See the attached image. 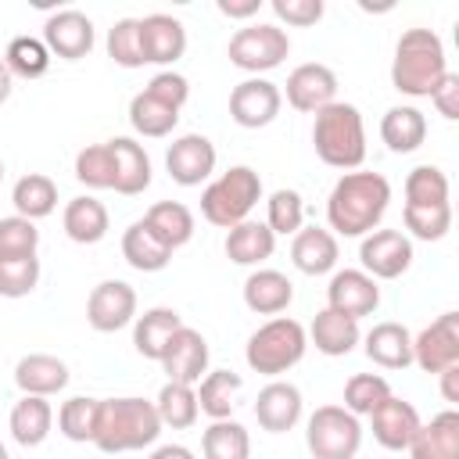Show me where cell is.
Wrapping results in <instances>:
<instances>
[{"instance_id": "cell-22", "label": "cell", "mask_w": 459, "mask_h": 459, "mask_svg": "<svg viewBox=\"0 0 459 459\" xmlns=\"http://www.w3.org/2000/svg\"><path fill=\"white\" fill-rule=\"evenodd\" d=\"M108 151L115 158V194L122 197L143 194L151 186V158L143 143H136L133 136H115L108 140Z\"/></svg>"}, {"instance_id": "cell-48", "label": "cell", "mask_w": 459, "mask_h": 459, "mask_svg": "<svg viewBox=\"0 0 459 459\" xmlns=\"http://www.w3.org/2000/svg\"><path fill=\"white\" fill-rule=\"evenodd\" d=\"M39 247V230L36 222L22 219V215H7L0 219V258H29Z\"/></svg>"}, {"instance_id": "cell-16", "label": "cell", "mask_w": 459, "mask_h": 459, "mask_svg": "<svg viewBox=\"0 0 459 459\" xmlns=\"http://www.w3.org/2000/svg\"><path fill=\"white\" fill-rule=\"evenodd\" d=\"M337 100V75L333 68L319 65V61H305L287 75V104L294 111L316 115L319 108Z\"/></svg>"}, {"instance_id": "cell-8", "label": "cell", "mask_w": 459, "mask_h": 459, "mask_svg": "<svg viewBox=\"0 0 459 459\" xmlns=\"http://www.w3.org/2000/svg\"><path fill=\"white\" fill-rule=\"evenodd\" d=\"M226 54H230V65H237L240 72L262 75V72H273L283 65V57L290 54V36L273 22L244 25L233 32Z\"/></svg>"}, {"instance_id": "cell-58", "label": "cell", "mask_w": 459, "mask_h": 459, "mask_svg": "<svg viewBox=\"0 0 459 459\" xmlns=\"http://www.w3.org/2000/svg\"><path fill=\"white\" fill-rule=\"evenodd\" d=\"M0 179H4V161H0Z\"/></svg>"}, {"instance_id": "cell-33", "label": "cell", "mask_w": 459, "mask_h": 459, "mask_svg": "<svg viewBox=\"0 0 459 459\" xmlns=\"http://www.w3.org/2000/svg\"><path fill=\"white\" fill-rule=\"evenodd\" d=\"M61 226H65V233H68V240H75V244H97V240L108 237L111 219H108V208H104L97 197L79 194V197H72V201L65 204Z\"/></svg>"}, {"instance_id": "cell-26", "label": "cell", "mask_w": 459, "mask_h": 459, "mask_svg": "<svg viewBox=\"0 0 459 459\" xmlns=\"http://www.w3.org/2000/svg\"><path fill=\"white\" fill-rule=\"evenodd\" d=\"M179 326H183V319H179L176 308H169V305H154V308H147L143 316L133 319V344H136V351H140L143 359L158 362V359L165 355V348H169V341H172V333H176Z\"/></svg>"}, {"instance_id": "cell-53", "label": "cell", "mask_w": 459, "mask_h": 459, "mask_svg": "<svg viewBox=\"0 0 459 459\" xmlns=\"http://www.w3.org/2000/svg\"><path fill=\"white\" fill-rule=\"evenodd\" d=\"M215 7H219V14H226V18H251V14H258L262 0H219Z\"/></svg>"}, {"instance_id": "cell-25", "label": "cell", "mask_w": 459, "mask_h": 459, "mask_svg": "<svg viewBox=\"0 0 459 459\" xmlns=\"http://www.w3.org/2000/svg\"><path fill=\"white\" fill-rule=\"evenodd\" d=\"M294 301V283L280 269H255L244 280V305L258 316H280Z\"/></svg>"}, {"instance_id": "cell-32", "label": "cell", "mask_w": 459, "mask_h": 459, "mask_svg": "<svg viewBox=\"0 0 459 459\" xmlns=\"http://www.w3.org/2000/svg\"><path fill=\"white\" fill-rule=\"evenodd\" d=\"M380 140L387 143V151L394 154H409L427 140V118L420 108L412 104H394L384 111L380 118Z\"/></svg>"}, {"instance_id": "cell-23", "label": "cell", "mask_w": 459, "mask_h": 459, "mask_svg": "<svg viewBox=\"0 0 459 459\" xmlns=\"http://www.w3.org/2000/svg\"><path fill=\"white\" fill-rule=\"evenodd\" d=\"M14 384H18L22 394L50 398V394L68 387V366L57 355H47V351L22 355L18 366H14Z\"/></svg>"}, {"instance_id": "cell-4", "label": "cell", "mask_w": 459, "mask_h": 459, "mask_svg": "<svg viewBox=\"0 0 459 459\" xmlns=\"http://www.w3.org/2000/svg\"><path fill=\"white\" fill-rule=\"evenodd\" d=\"M312 147L319 161L330 169H344V172L359 169L366 158V126H362L359 108L344 100L319 108L312 122Z\"/></svg>"}, {"instance_id": "cell-6", "label": "cell", "mask_w": 459, "mask_h": 459, "mask_svg": "<svg viewBox=\"0 0 459 459\" xmlns=\"http://www.w3.org/2000/svg\"><path fill=\"white\" fill-rule=\"evenodd\" d=\"M258 201H262L258 172L251 165H233L201 190V215L219 230H233L251 215Z\"/></svg>"}, {"instance_id": "cell-51", "label": "cell", "mask_w": 459, "mask_h": 459, "mask_svg": "<svg viewBox=\"0 0 459 459\" xmlns=\"http://www.w3.org/2000/svg\"><path fill=\"white\" fill-rule=\"evenodd\" d=\"M269 7H273V14H276L280 22H287V25H294V29L316 25V22L323 18V11H326L323 0H273Z\"/></svg>"}, {"instance_id": "cell-50", "label": "cell", "mask_w": 459, "mask_h": 459, "mask_svg": "<svg viewBox=\"0 0 459 459\" xmlns=\"http://www.w3.org/2000/svg\"><path fill=\"white\" fill-rule=\"evenodd\" d=\"M143 93H151L154 100H161V104H169V108H183L186 104V97H190V82L179 75V72H172V68H165V72H158L147 86H143Z\"/></svg>"}, {"instance_id": "cell-37", "label": "cell", "mask_w": 459, "mask_h": 459, "mask_svg": "<svg viewBox=\"0 0 459 459\" xmlns=\"http://www.w3.org/2000/svg\"><path fill=\"white\" fill-rule=\"evenodd\" d=\"M201 455L204 459H251L247 427L237 420H212V427L201 434Z\"/></svg>"}, {"instance_id": "cell-17", "label": "cell", "mask_w": 459, "mask_h": 459, "mask_svg": "<svg viewBox=\"0 0 459 459\" xmlns=\"http://www.w3.org/2000/svg\"><path fill=\"white\" fill-rule=\"evenodd\" d=\"M158 362H161V369H165L169 380L194 387L208 373V341L194 326H179Z\"/></svg>"}, {"instance_id": "cell-49", "label": "cell", "mask_w": 459, "mask_h": 459, "mask_svg": "<svg viewBox=\"0 0 459 459\" xmlns=\"http://www.w3.org/2000/svg\"><path fill=\"white\" fill-rule=\"evenodd\" d=\"M39 283V258H0V298H25Z\"/></svg>"}, {"instance_id": "cell-7", "label": "cell", "mask_w": 459, "mask_h": 459, "mask_svg": "<svg viewBox=\"0 0 459 459\" xmlns=\"http://www.w3.org/2000/svg\"><path fill=\"white\" fill-rule=\"evenodd\" d=\"M312 459H355L362 448V423L344 405H319L305 423Z\"/></svg>"}, {"instance_id": "cell-41", "label": "cell", "mask_w": 459, "mask_h": 459, "mask_svg": "<svg viewBox=\"0 0 459 459\" xmlns=\"http://www.w3.org/2000/svg\"><path fill=\"white\" fill-rule=\"evenodd\" d=\"M265 226L273 230V237H294L305 226V201L298 190L280 186L269 194L265 201Z\"/></svg>"}, {"instance_id": "cell-42", "label": "cell", "mask_w": 459, "mask_h": 459, "mask_svg": "<svg viewBox=\"0 0 459 459\" xmlns=\"http://www.w3.org/2000/svg\"><path fill=\"white\" fill-rule=\"evenodd\" d=\"M4 61H7L11 75H18V79H39L50 68V50L36 36H14L7 43V50H4Z\"/></svg>"}, {"instance_id": "cell-9", "label": "cell", "mask_w": 459, "mask_h": 459, "mask_svg": "<svg viewBox=\"0 0 459 459\" xmlns=\"http://www.w3.org/2000/svg\"><path fill=\"white\" fill-rule=\"evenodd\" d=\"M359 262L373 280H398L412 265V240L402 230H373L359 244Z\"/></svg>"}, {"instance_id": "cell-18", "label": "cell", "mask_w": 459, "mask_h": 459, "mask_svg": "<svg viewBox=\"0 0 459 459\" xmlns=\"http://www.w3.org/2000/svg\"><path fill=\"white\" fill-rule=\"evenodd\" d=\"M140 50H143V65H172L186 54V29L179 18L172 14H147L140 18Z\"/></svg>"}, {"instance_id": "cell-15", "label": "cell", "mask_w": 459, "mask_h": 459, "mask_svg": "<svg viewBox=\"0 0 459 459\" xmlns=\"http://www.w3.org/2000/svg\"><path fill=\"white\" fill-rule=\"evenodd\" d=\"M377 305H380V287L362 269H337L330 276L326 308H333V312H341L348 319H362V316H373Z\"/></svg>"}, {"instance_id": "cell-10", "label": "cell", "mask_w": 459, "mask_h": 459, "mask_svg": "<svg viewBox=\"0 0 459 459\" xmlns=\"http://www.w3.org/2000/svg\"><path fill=\"white\" fill-rule=\"evenodd\" d=\"M283 108V93L276 82L262 79V75H251L244 82L233 86L230 93V118L240 126V129H262L269 126Z\"/></svg>"}, {"instance_id": "cell-13", "label": "cell", "mask_w": 459, "mask_h": 459, "mask_svg": "<svg viewBox=\"0 0 459 459\" xmlns=\"http://www.w3.org/2000/svg\"><path fill=\"white\" fill-rule=\"evenodd\" d=\"M169 179L179 186H201L215 172V143L201 133H183L165 151Z\"/></svg>"}, {"instance_id": "cell-19", "label": "cell", "mask_w": 459, "mask_h": 459, "mask_svg": "<svg viewBox=\"0 0 459 459\" xmlns=\"http://www.w3.org/2000/svg\"><path fill=\"white\" fill-rule=\"evenodd\" d=\"M420 412L412 402L398 398V394H387L373 412H369V427H373V437L387 448V452H402L409 448L412 434L420 430Z\"/></svg>"}, {"instance_id": "cell-45", "label": "cell", "mask_w": 459, "mask_h": 459, "mask_svg": "<svg viewBox=\"0 0 459 459\" xmlns=\"http://www.w3.org/2000/svg\"><path fill=\"white\" fill-rule=\"evenodd\" d=\"M387 394H391V384L380 373H355L344 384V409L351 416H369Z\"/></svg>"}, {"instance_id": "cell-39", "label": "cell", "mask_w": 459, "mask_h": 459, "mask_svg": "<svg viewBox=\"0 0 459 459\" xmlns=\"http://www.w3.org/2000/svg\"><path fill=\"white\" fill-rule=\"evenodd\" d=\"M176 122H179V111L169 108V104H161V100H154V97L143 93V90L129 100V126H133L140 136H151V140L169 136V133L176 129Z\"/></svg>"}, {"instance_id": "cell-1", "label": "cell", "mask_w": 459, "mask_h": 459, "mask_svg": "<svg viewBox=\"0 0 459 459\" xmlns=\"http://www.w3.org/2000/svg\"><path fill=\"white\" fill-rule=\"evenodd\" d=\"M391 204V183L380 172H344L326 197V222L341 237H366Z\"/></svg>"}, {"instance_id": "cell-35", "label": "cell", "mask_w": 459, "mask_h": 459, "mask_svg": "<svg viewBox=\"0 0 459 459\" xmlns=\"http://www.w3.org/2000/svg\"><path fill=\"white\" fill-rule=\"evenodd\" d=\"M122 258L136 269V273H161L172 262V251L151 233V226L143 219H136L126 233H122Z\"/></svg>"}, {"instance_id": "cell-54", "label": "cell", "mask_w": 459, "mask_h": 459, "mask_svg": "<svg viewBox=\"0 0 459 459\" xmlns=\"http://www.w3.org/2000/svg\"><path fill=\"white\" fill-rule=\"evenodd\" d=\"M437 377H441V394H445V402H448V405H459V362L448 366V369H441Z\"/></svg>"}, {"instance_id": "cell-30", "label": "cell", "mask_w": 459, "mask_h": 459, "mask_svg": "<svg viewBox=\"0 0 459 459\" xmlns=\"http://www.w3.org/2000/svg\"><path fill=\"white\" fill-rule=\"evenodd\" d=\"M305 333H308V341L316 344V351H323V355H330V359L348 355V351L362 341L359 319H348V316H341V312H333V308L316 312V319H312V326H308Z\"/></svg>"}, {"instance_id": "cell-12", "label": "cell", "mask_w": 459, "mask_h": 459, "mask_svg": "<svg viewBox=\"0 0 459 459\" xmlns=\"http://www.w3.org/2000/svg\"><path fill=\"white\" fill-rule=\"evenodd\" d=\"M412 362L423 373H441L459 362V312H441L412 337Z\"/></svg>"}, {"instance_id": "cell-57", "label": "cell", "mask_w": 459, "mask_h": 459, "mask_svg": "<svg viewBox=\"0 0 459 459\" xmlns=\"http://www.w3.org/2000/svg\"><path fill=\"white\" fill-rule=\"evenodd\" d=\"M0 459H11V452H7V445L0 441Z\"/></svg>"}, {"instance_id": "cell-38", "label": "cell", "mask_w": 459, "mask_h": 459, "mask_svg": "<svg viewBox=\"0 0 459 459\" xmlns=\"http://www.w3.org/2000/svg\"><path fill=\"white\" fill-rule=\"evenodd\" d=\"M154 409H158L161 427H172V430H186V427H194L197 416H201V409H197V391H194L190 384H176V380H169V384L158 391Z\"/></svg>"}, {"instance_id": "cell-36", "label": "cell", "mask_w": 459, "mask_h": 459, "mask_svg": "<svg viewBox=\"0 0 459 459\" xmlns=\"http://www.w3.org/2000/svg\"><path fill=\"white\" fill-rule=\"evenodd\" d=\"M11 204H14V215L36 222V219H47L54 208H57V183L43 172H29L14 183L11 190Z\"/></svg>"}, {"instance_id": "cell-24", "label": "cell", "mask_w": 459, "mask_h": 459, "mask_svg": "<svg viewBox=\"0 0 459 459\" xmlns=\"http://www.w3.org/2000/svg\"><path fill=\"white\" fill-rule=\"evenodd\" d=\"M412 459H459V412L445 409L430 416V423H420V430L409 441Z\"/></svg>"}, {"instance_id": "cell-47", "label": "cell", "mask_w": 459, "mask_h": 459, "mask_svg": "<svg viewBox=\"0 0 459 459\" xmlns=\"http://www.w3.org/2000/svg\"><path fill=\"white\" fill-rule=\"evenodd\" d=\"M108 57L122 68H140L143 50H140V18H118L108 29Z\"/></svg>"}, {"instance_id": "cell-2", "label": "cell", "mask_w": 459, "mask_h": 459, "mask_svg": "<svg viewBox=\"0 0 459 459\" xmlns=\"http://www.w3.org/2000/svg\"><path fill=\"white\" fill-rule=\"evenodd\" d=\"M161 434V420L154 402L126 394V398H100V420L93 445L104 455H122L136 448H151Z\"/></svg>"}, {"instance_id": "cell-5", "label": "cell", "mask_w": 459, "mask_h": 459, "mask_svg": "<svg viewBox=\"0 0 459 459\" xmlns=\"http://www.w3.org/2000/svg\"><path fill=\"white\" fill-rule=\"evenodd\" d=\"M305 348H308V333L298 319L290 316H276L269 323H262L251 337H247V348H244V359L255 373L262 377H280L287 369H294L301 359H305Z\"/></svg>"}, {"instance_id": "cell-31", "label": "cell", "mask_w": 459, "mask_h": 459, "mask_svg": "<svg viewBox=\"0 0 459 459\" xmlns=\"http://www.w3.org/2000/svg\"><path fill=\"white\" fill-rule=\"evenodd\" d=\"M197 409L208 420H230V412L237 409V398L244 391V377L233 369H212L197 380Z\"/></svg>"}, {"instance_id": "cell-56", "label": "cell", "mask_w": 459, "mask_h": 459, "mask_svg": "<svg viewBox=\"0 0 459 459\" xmlns=\"http://www.w3.org/2000/svg\"><path fill=\"white\" fill-rule=\"evenodd\" d=\"M11 90H14V75H11V68H7V61L0 57V104L11 97Z\"/></svg>"}, {"instance_id": "cell-29", "label": "cell", "mask_w": 459, "mask_h": 459, "mask_svg": "<svg viewBox=\"0 0 459 459\" xmlns=\"http://www.w3.org/2000/svg\"><path fill=\"white\" fill-rule=\"evenodd\" d=\"M366 359L384 366V369H405L412 366V333L402 323H377L366 333Z\"/></svg>"}, {"instance_id": "cell-40", "label": "cell", "mask_w": 459, "mask_h": 459, "mask_svg": "<svg viewBox=\"0 0 459 459\" xmlns=\"http://www.w3.org/2000/svg\"><path fill=\"white\" fill-rule=\"evenodd\" d=\"M97 420H100V398H90V394H75L57 409V430L68 441H93Z\"/></svg>"}, {"instance_id": "cell-14", "label": "cell", "mask_w": 459, "mask_h": 459, "mask_svg": "<svg viewBox=\"0 0 459 459\" xmlns=\"http://www.w3.org/2000/svg\"><path fill=\"white\" fill-rule=\"evenodd\" d=\"M93 22L75 11V7H65V11H54L47 22H43V43L50 50V57H65V61H79L93 50Z\"/></svg>"}, {"instance_id": "cell-34", "label": "cell", "mask_w": 459, "mask_h": 459, "mask_svg": "<svg viewBox=\"0 0 459 459\" xmlns=\"http://www.w3.org/2000/svg\"><path fill=\"white\" fill-rule=\"evenodd\" d=\"M143 222L151 226V233L169 251L190 244V237H194V212L183 201H158V204H151L147 215H143Z\"/></svg>"}, {"instance_id": "cell-46", "label": "cell", "mask_w": 459, "mask_h": 459, "mask_svg": "<svg viewBox=\"0 0 459 459\" xmlns=\"http://www.w3.org/2000/svg\"><path fill=\"white\" fill-rule=\"evenodd\" d=\"M402 219H405V230L416 240H441L452 230V204H430V208L405 204Z\"/></svg>"}, {"instance_id": "cell-55", "label": "cell", "mask_w": 459, "mask_h": 459, "mask_svg": "<svg viewBox=\"0 0 459 459\" xmlns=\"http://www.w3.org/2000/svg\"><path fill=\"white\" fill-rule=\"evenodd\" d=\"M151 459H197L186 445H158L154 452H151Z\"/></svg>"}, {"instance_id": "cell-44", "label": "cell", "mask_w": 459, "mask_h": 459, "mask_svg": "<svg viewBox=\"0 0 459 459\" xmlns=\"http://www.w3.org/2000/svg\"><path fill=\"white\" fill-rule=\"evenodd\" d=\"M405 204H448V176L437 165H416L405 176Z\"/></svg>"}, {"instance_id": "cell-3", "label": "cell", "mask_w": 459, "mask_h": 459, "mask_svg": "<svg viewBox=\"0 0 459 459\" xmlns=\"http://www.w3.org/2000/svg\"><path fill=\"white\" fill-rule=\"evenodd\" d=\"M445 75H448V57L441 36L434 29H405L394 43L391 86L405 97H430Z\"/></svg>"}, {"instance_id": "cell-11", "label": "cell", "mask_w": 459, "mask_h": 459, "mask_svg": "<svg viewBox=\"0 0 459 459\" xmlns=\"http://www.w3.org/2000/svg\"><path fill=\"white\" fill-rule=\"evenodd\" d=\"M136 319V290L126 280H100L86 298V323L97 333H115Z\"/></svg>"}, {"instance_id": "cell-28", "label": "cell", "mask_w": 459, "mask_h": 459, "mask_svg": "<svg viewBox=\"0 0 459 459\" xmlns=\"http://www.w3.org/2000/svg\"><path fill=\"white\" fill-rule=\"evenodd\" d=\"M226 258L233 265H262L265 258H273L276 251V237L265 222H255V219H244L237 222L233 230H226Z\"/></svg>"}, {"instance_id": "cell-27", "label": "cell", "mask_w": 459, "mask_h": 459, "mask_svg": "<svg viewBox=\"0 0 459 459\" xmlns=\"http://www.w3.org/2000/svg\"><path fill=\"white\" fill-rule=\"evenodd\" d=\"M7 427H11V437L22 445V448H36L47 441L50 427H54V409L47 398L39 394H22L14 405H11V416H7Z\"/></svg>"}, {"instance_id": "cell-20", "label": "cell", "mask_w": 459, "mask_h": 459, "mask_svg": "<svg viewBox=\"0 0 459 459\" xmlns=\"http://www.w3.org/2000/svg\"><path fill=\"white\" fill-rule=\"evenodd\" d=\"M301 409H305L301 391H298V384H290V380H269V384L258 391V398H255V420H258V427L269 430V434L290 430V427L301 420Z\"/></svg>"}, {"instance_id": "cell-52", "label": "cell", "mask_w": 459, "mask_h": 459, "mask_svg": "<svg viewBox=\"0 0 459 459\" xmlns=\"http://www.w3.org/2000/svg\"><path fill=\"white\" fill-rule=\"evenodd\" d=\"M430 100H434V108H437V115H441V118L455 122V118H459V75H455V72H448V75L434 86Z\"/></svg>"}, {"instance_id": "cell-43", "label": "cell", "mask_w": 459, "mask_h": 459, "mask_svg": "<svg viewBox=\"0 0 459 459\" xmlns=\"http://www.w3.org/2000/svg\"><path fill=\"white\" fill-rule=\"evenodd\" d=\"M75 179L90 190H115V158L108 143H90L75 154Z\"/></svg>"}, {"instance_id": "cell-21", "label": "cell", "mask_w": 459, "mask_h": 459, "mask_svg": "<svg viewBox=\"0 0 459 459\" xmlns=\"http://www.w3.org/2000/svg\"><path fill=\"white\" fill-rule=\"evenodd\" d=\"M341 251H337V237L323 226H301L290 240V262L298 273L305 276H323L337 265Z\"/></svg>"}]
</instances>
